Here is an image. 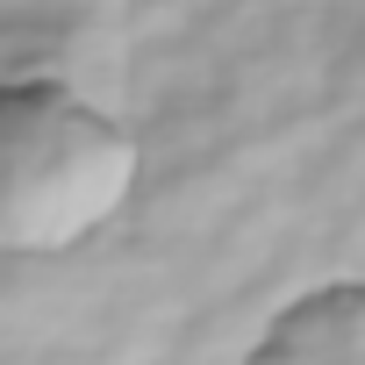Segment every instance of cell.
I'll use <instances>...</instances> for the list:
<instances>
[{
  "label": "cell",
  "instance_id": "cell-1",
  "mask_svg": "<svg viewBox=\"0 0 365 365\" xmlns=\"http://www.w3.org/2000/svg\"><path fill=\"white\" fill-rule=\"evenodd\" d=\"M136 136L65 79L0 86V258H51L122 215Z\"/></svg>",
  "mask_w": 365,
  "mask_h": 365
},
{
  "label": "cell",
  "instance_id": "cell-2",
  "mask_svg": "<svg viewBox=\"0 0 365 365\" xmlns=\"http://www.w3.org/2000/svg\"><path fill=\"white\" fill-rule=\"evenodd\" d=\"M244 365H365V279H322L294 294Z\"/></svg>",
  "mask_w": 365,
  "mask_h": 365
}]
</instances>
